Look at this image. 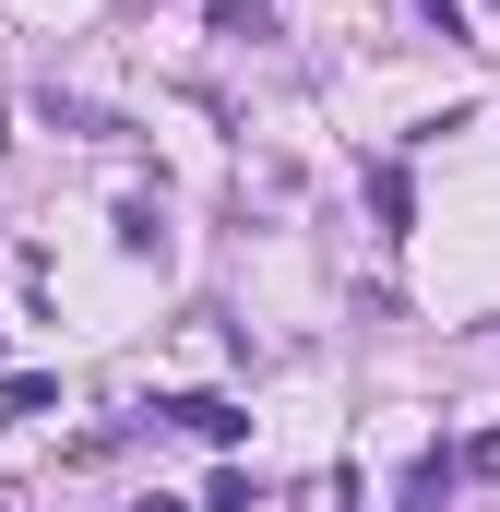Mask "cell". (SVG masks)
<instances>
[{"mask_svg": "<svg viewBox=\"0 0 500 512\" xmlns=\"http://www.w3.org/2000/svg\"><path fill=\"white\" fill-rule=\"evenodd\" d=\"M143 417H179L191 441H239V429H250V417L227 405V393H179V405H143Z\"/></svg>", "mask_w": 500, "mask_h": 512, "instance_id": "cell-1", "label": "cell"}, {"mask_svg": "<svg viewBox=\"0 0 500 512\" xmlns=\"http://www.w3.org/2000/svg\"><path fill=\"white\" fill-rule=\"evenodd\" d=\"M453 477H465L453 453H417V465H405V489H393V512H441V501H453Z\"/></svg>", "mask_w": 500, "mask_h": 512, "instance_id": "cell-2", "label": "cell"}, {"mask_svg": "<svg viewBox=\"0 0 500 512\" xmlns=\"http://www.w3.org/2000/svg\"><path fill=\"white\" fill-rule=\"evenodd\" d=\"M36 108H48V131H96V143H108V131H131L120 108H96V96H60V84H48Z\"/></svg>", "mask_w": 500, "mask_h": 512, "instance_id": "cell-3", "label": "cell"}, {"mask_svg": "<svg viewBox=\"0 0 500 512\" xmlns=\"http://www.w3.org/2000/svg\"><path fill=\"white\" fill-rule=\"evenodd\" d=\"M120 251H167V215H155V191H131V203H120Z\"/></svg>", "mask_w": 500, "mask_h": 512, "instance_id": "cell-4", "label": "cell"}, {"mask_svg": "<svg viewBox=\"0 0 500 512\" xmlns=\"http://www.w3.org/2000/svg\"><path fill=\"white\" fill-rule=\"evenodd\" d=\"M215 36H250V48H262V36H274V12H262V0H215Z\"/></svg>", "mask_w": 500, "mask_h": 512, "instance_id": "cell-5", "label": "cell"}, {"mask_svg": "<svg viewBox=\"0 0 500 512\" xmlns=\"http://www.w3.org/2000/svg\"><path fill=\"white\" fill-rule=\"evenodd\" d=\"M453 465H465V477H500V429H477V441H465Z\"/></svg>", "mask_w": 500, "mask_h": 512, "instance_id": "cell-6", "label": "cell"}, {"mask_svg": "<svg viewBox=\"0 0 500 512\" xmlns=\"http://www.w3.org/2000/svg\"><path fill=\"white\" fill-rule=\"evenodd\" d=\"M489 12H500V0H489Z\"/></svg>", "mask_w": 500, "mask_h": 512, "instance_id": "cell-7", "label": "cell"}]
</instances>
